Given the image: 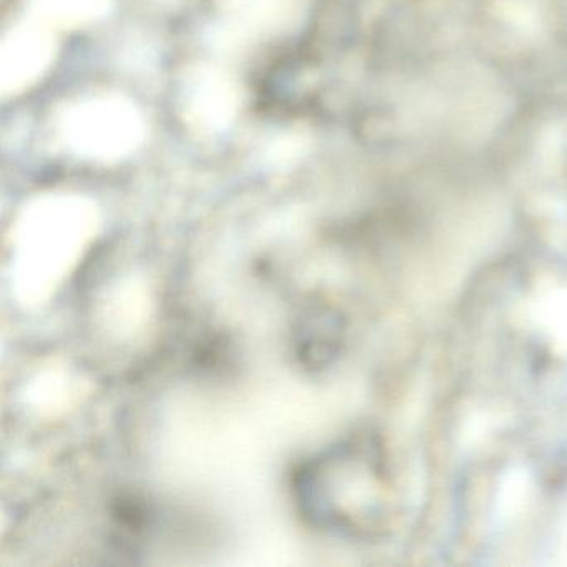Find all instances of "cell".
<instances>
[{"label":"cell","mask_w":567,"mask_h":567,"mask_svg":"<svg viewBox=\"0 0 567 567\" xmlns=\"http://www.w3.org/2000/svg\"><path fill=\"white\" fill-rule=\"evenodd\" d=\"M539 321L567 351V290L554 291L540 301Z\"/></svg>","instance_id":"obj_1"}]
</instances>
